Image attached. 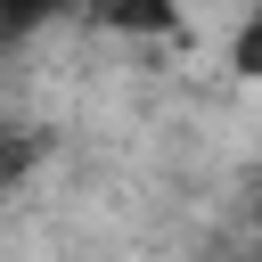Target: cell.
<instances>
[{
	"label": "cell",
	"mask_w": 262,
	"mask_h": 262,
	"mask_svg": "<svg viewBox=\"0 0 262 262\" xmlns=\"http://www.w3.org/2000/svg\"><path fill=\"white\" fill-rule=\"evenodd\" d=\"M90 16L106 33H180V0H90Z\"/></svg>",
	"instance_id": "obj_1"
},
{
	"label": "cell",
	"mask_w": 262,
	"mask_h": 262,
	"mask_svg": "<svg viewBox=\"0 0 262 262\" xmlns=\"http://www.w3.org/2000/svg\"><path fill=\"white\" fill-rule=\"evenodd\" d=\"M49 8H66V0H0V33H25V25H41Z\"/></svg>",
	"instance_id": "obj_4"
},
{
	"label": "cell",
	"mask_w": 262,
	"mask_h": 262,
	"mask_svg": "<svg viewBox=\"0 0 262 262\" xmlns=\"http://www.w3.org/2000/svg\"><path fill=\"white\" fill-rule=\"evenodd\" d=\"M229 74H237V82H262V16L237 25V41H229Z\"/></svg>",
	"instance_id": "obj_3"
},
{
	"label": "cell",
	"mask_w": 262,
	"mask_h": 262,
	"mask_svg": "<svg viewBox=\"0 0 262 262\" xmlns=\"http://www.w3.org/2000/svg\"><path fill=\"white\" fill-rule=\"evenodd\" d=\"M33 164H41V139H33V131H8V139H0V188H16Z\"/></svg>",
	"instance_id": "obj_2"
}]
</instances>
